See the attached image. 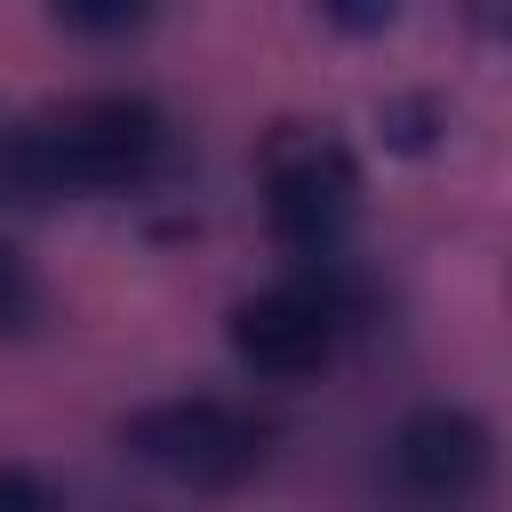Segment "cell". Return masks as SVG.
<instances>
[{"mask_svg":"<svg viewBox=\"0 0 512 512\" xmlns=\"http://www.w3.org/2000/svg\"><path fill=\"white\" fill-rule=\"evenodd\" d=\"M168 160V120L144 96H80L32 128H0V192H128Z\"/></svg>","mask_w":512,"mask_h":512,"instance_id":"6da1fadb","label":"cell"},{"mask_svg":"<svg viewBox=\"0 0 512 512\" xmlns=\"http://www.w3.org/2000/svg\"><path fill=\"white\" fill-rule=\"evenodd\" d=\"M128 456L184 480V488H240L264 472L272 456V432L264 416H248L240 400H208V392H184V400H160V408H136L128 416Z\"/></svg>","mask_w":512,"mask_h":512,"instance_id":"7a4b0ae2","label":"cell"},{"mask_svg":"<svg viewBox=\"0 0 512 512\" xmlns=\"http://www.w3.org/2000/svg\"><path fill=\"white\" fill-rule=\"evenodd\" d=\"M352 208H360V168L336 136L288 128L264 144V216L296 256H336Z\"/></svg>","mask_w":512,"mask_h":512,"instance_id":"3957f363","label":"cell"},{"mask_svg":"<svg viewBox=\"0 0 512 512\" xmlns=\"http://www.w3.org/2000/svg\"><path fill=\"white\" fill-rule=\"evenodd\" d=\"M336 336H344V296L328 280H272L232 304V352L256 376H312L328 368Z\"/></svg>","mask_w":512,"mask_h":512,"instance_id":"277c9868","label":"cell"},{"mask_svg":"<svg viewBox=\"0 0 512 512\" xmlns=\"http://www.w3.org/2000/svg\"><path fill=\"white\" fill-rule=\"evenodd\" d=\"M488 464H496V432L472 408L432 400V408L400 416V432H392V480H400V496H416L432 512H456L464 496H480Z\"/></svg>","mask_w":512,"mask_h":512,"instance_id":"5b68a950","label":"cell"},{"mask_svg":"<svg viewBox=\"0 0 512 512\" xmlns=\"http://www.w3.org/2000/svg\"><path fill=\"white\" fill-rule=\"evenodd\" d=\"M152 8L160 0H56V16L72 32H88V40H128V32L152 24Z\"/></svg>","mask_w":512,"mask_h":512,"instance_id":"8992f818","label":"cell"},{"mask_svg":"<svg viewBox=\"0 0 512 512\" xmlns=\"http://www.w3.org/2000/svg\"><path fill=\"white\" fill-rule=\"evenodd\" d=\"M40 312V280H32V264L0 240V328H24Z\"/></svg>","mask_w":512,"mask_h":512,"instance_id":"52a82bcc","label":"cell"},{"mask_svg":"<svg viewBox=\"0 0 512 512\" xmlns=\"http://www.w3.org/2000/svg\"><path fill=\"white\" fill-rule=\"evenodd\" d=\"M0 512H64V504H56L48 472H32V464H0Z\"/></svg>","mask_w":512,"mask_h":512,"instance_id":"ba28073f","label":"cell"},{"mask_svg":"<svg viewBox=\"0 0 512 512\" xmlns=\"http://www.w3.org/2000/svg\"><path fill=\"white\" fill-rule=\"evenodd\" d=\"M320 16H328L336 32H352V40H368V32H384V24L400 16V0H320Z\"/></svg>","mask_w":512,"mask_h":512,"instance_id":"9c48e42d","label":"cell"},{"mask_svg":"<svg viewBox=\"0 0 512 512\" xmlns=\"http://www.w3.org/2000/svg\"><path fill=\"white\" fill-rule=\"evenodd\" d=\"M424 136H432V104H392V144H408V152H416Z\"/></svg>","mask_w":512,"mask_h":512,"instance_id":"30bf717a","label":"cell"}]
</instances>
